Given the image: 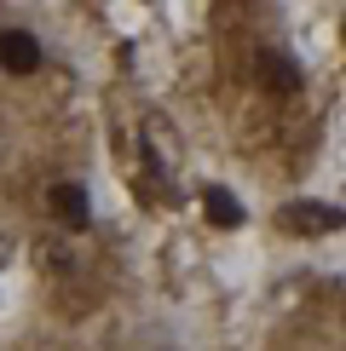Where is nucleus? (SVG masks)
<instances>
[{"label":"nucleus","instance_id":"1","mask_svg":"<svg viewBox=\"0 0 346 351\" xmlns=\"http://www.w3.org/2000/svg\"><path fill=\"white\" fill-rule=\"evenodd\" d=\"M277 225L288 237H329V230H341V208H329V202H288L277 213Z\"/></svg>","mask_w":346,"mask_h":351},{"label":"nucleus","instance_id":"2","mask_svg":"<svg viewBox=\"0 0 346 351\" xmlns=\"http://www.w3.org/2000/svg\"><path fill=\"white\" fill-rule=\"evenodd\" d=\"M0 69H12V75H35V69H41V47H35V35H23V29H6V35H0Z\"/></svg>","mask_w":346,"mask_h":351},{"label":"nucleus","instance_id":"3","mask_svg":"<svg viewBox=\"0 0 346 351\" xmlns=\"http://www.w3.org/2000/svg\"><path fill=\"white\" fill-rule=\"evenodd\" d=\"M47 208L64 219L69 230H86V219H93V208H86V190H81V184H69V179L47 190Z\"/></svg>","mask_w":346,"mask_h":351},{"label":"nucleus","instance_id":"4","mask_svg":"<svg viewBox=\"0 0 346 351\" xmlns=\"http://www.w3.org/2000/svg\"><path fill=\"white\" fill-rule=\"evenodd\" d=\"M202 213H208V225H220V230L242 225V202L231 196V190H220V184H208V190H202Z\"/></svg>","mask_w":346,"mask_h":351},{"label":"nucleus","instance_id":"5","mask_svg":"<svg viewBox=\"0 0 346 351\" xmlns=\"http://www.w3.org/2000/svg\"><path fill=\"white\" fill-rule=\"evenodd\" d=\"M260 75H266V86H277V93H295V64H288V58H277V52H266L260 58Z\"/></svg>","mask_w":346,"mask_h":351}]
</instances>
